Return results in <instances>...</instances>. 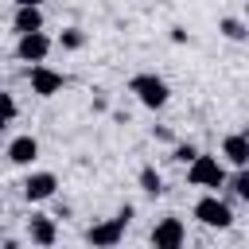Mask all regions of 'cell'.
I'll return each instance as SVG.
<instances>
[{"mask_svg": "<svg viewBox=\"0 0 249 249\" xmlns=\"http://www.w3.org/2000/svg\"><path fill=\"white\" fill-rule=\"evenodd\" d=\"M195 152H198V148H191V144H179V148H175L171 156H175L179 163H191V156H195Z\"/></svg>", "mask_w": 249, "mask_h": 249, "instance_id": "obj_17", "label": "cell"}, {"mask_svg": "<svg viewBox=\"0 0 249 249\" xmlns=\"http://www.w3.org/2000/svg\"><path fill=\"white\" fill-rule=\"evenodd\" d=\"M0 113H4V117H8V121H12V117H16V101H12V97H8V93H4V89H0Z\"/></svg>", "mask_w": 249, "mask_h": 249, "instance_id": "obj_18", "label": "cell"}, {"mask_svg": "<svg viewBox=\"0 0 249 249\" xmlns=\"http://www.w3.org/2000/svg\"><path fill=\"white\" fill-rule=\"evenodd\" d=\"M140 187H144L148 195H160V191H163V179H160V171H156V167H140Z\"/></svg>", "mask_w": 249, "mask_h": 249, "instance_id": "obj_13", "label": "cell"}, {"mask_svg": "<svg viewBox=\"0 0 249 249\" xmlns=\"http://www.w3.org/2000/svg\"><path fill=\"white\" fill-rule=\"evenodd\" d=\"M230 187H233V195H237V198H249V171H245V167H237V175H233V183H230Z\"/></svg>", "mask_w": 249, "mask_h": 249, "instance_id": "obj_15", "label": "cell"}, {"mask_svg": "<svg viewBox=\"0 0 249 249\" xmlns=\"http://www.w3.org/2000/svg\"><path fill=\"white\" fill-rule=\"evenodd\" d=\"M58 43H62V47H66V51H78V47H82V43H86V35H82V31H78V27H66V31H62V39H58Z\"/></svg>", "mask_w": 249, "mask_h": 249, "instance_id": "obj_14", "label": "cell"}, {"mask_svg": "<svg viewBox=\"0 0 249 249\" xmlns=\"http://www.w3.org/2000/svg\"><path fill=\"white\" fill-rule=\"evenodd\" d=\"M187 241V226L179 222V218H163L156 230H152V245L156 249H179Z\"/></svg>", "mask_w": 249, "mask_h": 249, "instance_id": "obj_6", "label": "cell"}, {"mask_svg": "<svg viewBox=\"0 0 249 249\" xmlns=\"http://www.w3.org/2000/svg\"><path fill=\"white\" fill-rule=\"evenodd\" d=\"M54 237H58L54 222H51L47 214H35V218H31V241H35V245H54Z\"/></svg>", "mask_w": 249, "mask_h": 249, "instance_id": "obj_12", "label": "cell"}, {"mask_svg": "<svg viewBox=\"0 0 249 249\" xmlns=\"http://www.w3.org/2000/svg\"><path fill=\"white\" fill-rule=\"evenodd\" d=\"M62 86H66V78H62L58 70H51L47 62H35V66H31V93H39V97H54Z\"/></svg>", "mask_w": 249, "mask_h": 249, "instance_id": "obj_5", "label": "cell"}, {"mask_svg": "<svg viewBox=\"0 0 249 249\" xmlns=\"http://www.w3.org/2000/svg\"><path fill=\"white\" fill-rule=\"evenodd\" d=\"M54 187H58V179H54L51 171H31V175L23 179V198H27V202H43V198L54 195Z\"/></svg>", "mask_w": 249, "mask_h": 249, "instance_id": "obj_7", "label": "cell"}, {"mask_svg": "<svg viewBox=\"0 0 249 249\" xmlns=\"http://www.w3.org/2000/svg\"><path fill=\"white\" fill-rule=\"evenodd\" d=\"M195 218H198L202 226L226 230V226L233 222V210H230V202H226V198H218V195H202V198L195 202Z\"/></svg>", "mask_w": 249, "mask_h": 249, "instance_id": "obj_3", "label": "cell"}, {"mask_svg": "<svg viewBox=\"0 0 249 249\" xmlns=\"http://www.w3.org/2000/svg\"><path fill=\"white\" fill-rule=\"evenodd\" d=\"M222 35L226 39H245V23L241 19H222Z\"/></svg>", "mask_w": 249, "mask_h": 249, "instance_id": "obj_16", "label": "cell"}, {"mask_svg": "<svg viewBox=\"0 0 249 249\" xmlns=\"http://www.w3.org/2000/svg\"><path fill=\"white\" fill-rule=\"evenodd\" d=\"M128 89L140 97V105H148V109H163L167 105V97H171V89H167V82L163 78H156V74H136L132 82H128Z\"/></svg>", "mask_w": 249, "mask_h": 249, "instance_id": "obj_2", "label": "cell"}, {"mask_svg": "<svg viewBox=\"0 0 249 249\" xmlns=\"http://www.w3.org/2000/svg\"><path fill=\"white\" fill-rule=\"evenodd\" d=\"M16 54H19L23 62H43V58L51 54V39L43 35V27H39V31H23L19 43H16Z\"/></svg>", "mask_w": 249, "mask_h": 249, "instance_id": "obj_4", "label": "cell"}, {"mask_svg": "<svg viewBox=\"0 0 249 249\" xmlns=\"http://www.w3.org/2000/svg\"><path fill=\"white\" fill-rule=\"evenodd\" d=\"M222 156L233 163V167H249V136L245 132H230L222 140Z\"/></svg>", "mask_w": 249, "mask_h": 249, "instance_id": "obj_8", "label": "cell"}, {"mask_svg": "<svg viewBox=\"0 0 249 249\" xmlns=\"http://www.w3.org/2000/svg\"><path fill=\"white\" fill-rule=\"evenodd\" d=\"M187 179H191L195 187L218 191V187L226 183V167H222L218 156H202V152H195V156H191V167H187Z\"/></svg>", "mask_w": 249, "mask_h": 249, "instance_id": "obj_1", "label": "cell"}, {"mask_svg": "<svg viewBox=\"0 0 249 249\" xmlns=\"http://www.w3.org/2000/svg\"><path fill=\"white\" fill-rule=\"evenodd\" d=\"M12 23H16L19 35H23V31H39V27H43V12L31 8V4H16V19H12Z\"/></svg>", "mask_w": 249, "mask_h": 249, "instance_id": "obj_11", "label": "cell"}, {"mask_svg": "<svg viewBox=\"0 0 249 249\" xmlns=\"http://www.w3.org/2000/svg\"><path fill=\"white\" fill-rule=\"evenodd\" d=\"M35 156H39V140H35V136H16V140L8 144V160L19 163V167L35 163Z\"/></svg>", "mask_w": 249, "mask_h": 249, "instance_id": "obj_9", "label": "cell"}, {"mask_svg": "<svg viewBox=\"0 0 249 249\" xmlns=\"http://www.w3.org/2000/svg\"><path fill=\"white\" fill-rule=\"evenodd\" d=\"M4 128H8V117H4V113H0V132H4Z\"/></svg>", "mask_w": 249, "mask_h": 249, "instance_id": "obj_20", "label": "cell"}, {"mask_svg": "<svg viewBox=\"0 0 249 249\" xmlns=\"http://www.w3.org/2000/svg\"><path fill=\"white\" fill-rule=\"evenodd\" d=\"M121 233H124V222H121V218H109V222L93 226L86 237H89V245H117V241H121Z\"/></svg>", "mask_w": 249, "mask_h": 249, "instance_id": "obj_10", "label": "cell"}, {"mask_svg": "<svg viewBox=\"0 0 249 249\" xmlns=\"http://www.w3.org/2000/svg\"><path fill=\"white\" fill-rule=\"evenodd\" d=\"M16 4H31V8H43V0H16Z\"/></svg>", "mask_w": 249, "mask_h": 249, "instance_id": "obj_19", "label": "cell"}]
</instances>
